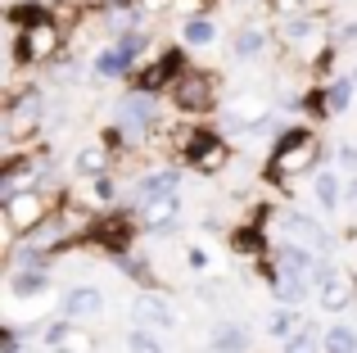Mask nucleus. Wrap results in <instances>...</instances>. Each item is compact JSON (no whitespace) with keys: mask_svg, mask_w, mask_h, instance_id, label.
<instances>
[{"mask_svg":"<svg viewBox=\"0 0 357 353\" xmlns=\"http://www.w3.org/2000/svg\"><path fill=\"white\" fill-rule=\"evenodd\" d=\"M140 63H149V36L145 32L105 45V50L91 59V77L96 82H131V73H136Z\"/></svg>","mask_w":357,"mask_h":353,"instance_id":"nucleus-1","label":"nucleus"},{"mask_svg":"<svg viewBox=\"0 0 357 353\" xmlns=\"http://www.w3.org/2000/svg\"><path fill=\"white\" fill-rule=\"evenodd\" d=\"M41 118H45V91L41 87H23L14 91V96L5 100V123H0V132H5L9 145L27 141V136L41 132Z\"/></svg>","mask_w":357,"mask_h":353,"instance_id":"nucleus-2","label":"nucleus"},{"mask_svg":"<svg viewBox=\"0 0 357 353\" xmlns=\"http://www.w3.org/2000/svg\"><path fill=\"white\" fill-rule=\"evenodd\" d=\"M176 159H181V168L190 172H222L231 159L227 141H222V132H213V127H190V132L181 136V150H176Z\"/></svg>","mask_w":357,"mask_h":353,"instance_id":"nucleus-3","label":"nucleus"},{"mask_svg":"<svg viewBox=\"0 0 357 353\" xmlns=\"http://www.w3.org/2000/svg\"><path fill=\"white\" fill-rule=\"evenodd\" d=\"M131 145H145L149 136L158 132V96H140V91H127L114 109V123Z\"/></svg>","mask_w":357,"mask_h":353,"instance_id":"nucleus-4","label":"nucleus"},{"mask_svg":"<svg viewBox=\"0 0 357 353\" xmlns=\"http://www.w3.org/2000/svg\"><path fill=\"white\" fill-rule=\"evenodd\" d=\"M218 82H222V77H213V73L190 68L172 91H167V100H172L181 114H208V109L218 105Z\"/></svg>","mask_w":357,"mask_h":353,"instance_id":"nucleus-5","label":"nucleus"},{"mask_svg":"<svg viewBox=\"0 0 357 353\" xmlns=\"http://www.w3.org/2000/svg\"><path fill=\"white\" fill-rule=\"evenodd\" d=\"M136 222H140V231H149V236H172V231L181 227V190L145 200L136 209Z\"/></svg>","mask_w":357,"mask_h":353,"instance_id":"nucleus-6","label":"nucleus"},{"mask_svg":"<svg viewBox=\"0 0 357 353\" xmlns=\"http://www.w3.org/2000/svg\"><path fill=\"white\" fill-rule=\"evenodd\" d=\"M131 317L145 331H172L176 326V308L167 303L163 290H140L136 299H131Z\"/></svg>","mask_w":357,"mask_h":353,"instance_id":"nucleus-7","label":"nucleus"},{"mask_svg":"<svg viewBox=\"0 0 357 353\" xmlns=\"http://www.w3.org/2000/svg\"><path fill=\"white\" fill-rule=\"evenodd\" d=\"M105 313V290L100 285H68L59 299V317L77 322V317H100Z\"/></svg>","mask_w":357,"mask_h":353,"instance_id":"nucleus-8","label":"nucleus"},{"mask_svg":"<svg viewBox=\"0 0 357 353\" xmlns=\"http://www.w3.org/2000/svg\"><path fill=\"white\" fill-rule=\"evenodd\" d=\"M181 190V168H154V172H140L136 186H131V209H140L145 200H158V195H172Z\"/></svg>","mask_w":357,"mask_h":353,"instance_id":"nucleus-9","label":"nucleus"},{"mask_svg":"<svg viewBox=\"0 0 357 353\" xmlns=\"http://www.w3.org/2000/svg\"><path fill=\"white\" fill-rule=\"evenodd\" d=\"M317 303H321V313H349L353 303H357V272H353V267L340 263L335 281L326 285L321 294H317Z\"/></svg>","mask_w":357,"mask_h":353,"instance_id":"nucleus-10","label":"nucleus"},{"mask_svg":"<svg viewBox=\"0 0 357 353\" xmlns=\"http://www.w3.org/2000/svg\"><path fill=\"white\" fill-rule=\"evenodd\" d=\"M271 263H276V272H280V276H307V272H312V263H317V254H312V245L285 240V245L271 254Z\"/></svg>","mask_w":357,"mask_h":353,"instance_id":"nucleus-11","label":"nucleus"},{"mask_svg":"<svg viewBox=\"0 0 357 353\" xmlns=\"http://www.w3.org/2000/svg\"><path fill=\"white\" fill-rule=\"evenodd\" d=\"M9 294H14L18 303H27V299H45L50 294V285H54V276L50 272H36V267H23V272H9Z\"/></svg>","mask_w":357,"mask_h":353,"instance_id":"nucleus-12","label":"nucleus"},{"mask_svg":"<svg viewBox=\"0 0 357 353\" xmlns=\"http://www.w3.org/2000/svg\"><path fill=\"white\" fill-rule=\"evenodd\" d=\"M208 349L213 353H249L253 349V331L240 326V322H218L208 336Z\"/></svg>","mask_w":357,"mask_h":353,"instance_id":"nucleus-13","label":"nucleus"},{"mask_svg":"<svg viewBox=\"0 0 357 353\" xmlns=\"http://www.w3.org/2000/svg\"><path fill=\"white\" fill-rule=\"evenodd\" d=\"M5 23L14 27V32H32V27H41V23H54V14H50L45 0H18V5L5 9Z\"/></svg>","mask_w":357,"mask_h":353,"instance_id":"nucleus-14","label":"nucleus"},{"mask_svg":"<svg viewBox=\"0 0 357 353\" xmlns=\"http://www.w3.org/2000/svg\"><path fill=\"white\" fill-rule=\"evenodd\" d=\"M231 249H236L240 258H271L267 254V227H253V222H244V227L231 231Z\"/></svg>","mask_w":357,"mask_h":353,"instance_id":"nucleus-15","label":"nucleus"},{"mask_svg":"<svg viewBox=\"0 0 357 353\" xmlns=\"http://www.w3.org/2000/svg\"><path fill=\"white\" fill-rule=\"evenodd\" d=\"M109 168H114V154H109L105 145H86V150H77V159H73V172L91 176V181L109 176Z\"/></svg>","mask_w":357,"mask_h":353,"instance_id":"nucleus-16","label":"nucleus"},{"mask_svg":"<svg viewBox=\"0 0 357 353\" xmlns=\"http://www.w3.org/2000/svg\"><path fill=\"white\" fill-rule=\"evenodd\" d=\"M114 267L127 281H136L140 290H163L158 285V276H154V267H149V258H140V254H122V258H114Z\"/></svg>","mask_w":357,"mask_h":353,"instance_id":"nucleus-17","label":"nucleus"},{"mask_svg":"<svg viewBox=\"0 0 357 353\" xmlns=\"http://www.w3.org/2000/svg\"><path fill=\"white\" fill-rule=\"evenodd\" d=\"M307 294H312L307 276H276V285H271V299H276L280 308H298Z\"/></svg>","mask_w":357,"mask_h":353,"instance_id":"nucleus-18","label":"nucleus"},{"mask_svg":"<svg viewBox=\"0 0 357 353\" xmlns=\"http://www.w3.org/2000/svg\"><path fill=\"white\" fill-rule=\"evenodd\" d=\"M317 32H326V18H321V14H298V18H285V27H280V36H285L289 45L312 41Z\"/></svg>","mask_w":357,"mask_h":353,"instance_id":"nucleus-19","label":"nucleus"},{"mask_svg":"<svg viewBox=\"0 0 357 353\" xmlns=\"http://www.w3.org/2000/svg\"><path fill=\"white\" fill-rule=\"evenodd\" d=\"M321 91H326V109H331V118H335V114H349L357 82L353 77H331V82H321Z\"/></svg>","mask_w":357,"mask_h":353,"instance_id":"nucleus-20","label":"nucleus"},{"mask_svg":"<svg viewBox=\"0 0 357 353\" xmlns=\"http://www.w3.org/2000/svg\"><path fill=\"white\" fill-rule=\"evenodd\" d=\"M181 45H218V18H181Z\"/></svg>","mask_w":357,"mask_h":353,"instance_id":"nucleus-21","label":"nucleus"},{"mask_svg":"<svg viewBox=\"0 0 357 353\" xmlns=\"http://www.w3.org/2000/svg\"><path fill=\"white\" fill-rule=\"evenodd\" d=\"M262 50H267V32L244 23L240 32H236V41H231V54H236V59H258Z\"/></svg>","mask_w":357,"mask_h":353,"instance_id":"nucleus-22","label":"nucleus"},{"mask_svg":"<svg viewBox=\"0 0 357 353\" xmlns=\"http://www.w3.org/2000/svg\"><path fill=\"white\" fill-rule=\"evenodd\" d=\"M321 326H317V322L312 317H303V326H298V336L294 340H285V345H280V349H285V353H326V345H321Z\"/></svg>","mask_w":357,"mask_h":353,"instance_id":"nucleus-23","label":"nucleus"},{"mask_svg":"<svg viewBox=\"0 0 357 353\" xmlns=\"http://www.w3.org/2000/svg\"><path fill=\"white\" fill-rule=\"evenodd\" d=\"M280 227H289V231H294V236H303V240H307V245H312V240H317V236H321V231H326V227H321V222H317V218H312V213H303V209H294V204H289V209H285V213H280Z\"/></svg>","mask_w":357,"mask_h":353,"instance_id":"nucleus-24","label":"nucleus"},{"mask_svg":"<svg viewBox=\"0 0 357 353\" xmlns=\"http://www.w3.org/2000/svg\"><path fill=\"white\" fill-rule=\"evenodd\" d=\"M312 195H317V204L321 209H335V204H344V186H340V176H335L331 168H321L312 176Z\"/></svg>","mask_w":357,"mask_h":353,"instance_id":"nucleus-25","label":"nucleus"},{"mask_svg":"<svg viewBox=\"0 0 357 353\" xmlns=\"http://www.w3.org/2000/svg\"><path fill=\"white\" fill-rule=\"evenodd\" d=\"M118 200H122V186H118L114 172L100 176V181H91V209H96V213H109Z\"/></svg>","mask_w":357,"mask_h":353,"instance_id":"nucleus-26","label":"nucleus"},{"mask_svg":"<svg viewBox=\"0 0 357 353\" xmlns=\"http://www.w3.org/2000/svg\"><path fill=\"white\" fill-rule=\"evenodd\" d=\"M298 326H303L298 308H276V313L267 317V331H271V340H280V345H285V340H294V336H298Z\"/></svg>","mask_w":357,"mask_h":353,"instance_id":"nucleus-27","label":"nucleus"},{"mask_svg":"<svg viewBox=\"0 0 357 353\" xmlns=\"http://www.w3.org/2000/svg\"><path fill=\"white\" fill-rule=\"evenodd\" d=\"M73 331H77V322H68V317H54V322H45L41 326V340H45V349H63L73 340Z\"/></svg>","mask_w":357,"mask_h":353,"instance_id":"nucleus-28","label":"nucleus"},{"mask_svg":"<svg viewBox=\"0 0 357 353\" xmlns=\"http://www.w3.org/2000/svg\"><path fill=\"white\" fill-rule=\"evenodd\" d=\"M77 77H82V59H77V54H63V59L50 63V82H54V87H73Z\"/></svg>","mask_w":357,"mask_h":353,"instance_id":"nucleus-29","label":"nucleus"},{"mask_svg":"<svg viewBox=\"0 0 357 353\" xmlns=\"http://www.w3.org/2000/svg\"><path fill=\"white\" fill-rule=\"evenodd\" d=\"M321 345H326V353H357V331L353 326H331Z\"/></svg>","mask_w":357,"mask_h":353,"instance_id":"nucleus-30","label":"nucleus"},{"mask_svg":"<svg viewBox=\"0 0 357 353\" xmlns=\"http://www.w3.org/2000/svg\"><path fill=\"white\" fill-rule=\"evenodd\" d=\"M127 349L131 353H163V340H158L154 331H145V326H131L127 331Z\"/></svg>","mask_w":357,"mask_h":353,"instance_id":"nucleus-31","label":"nucleus"},{"mask_svg":"<svg viewBox=\"0 0 357 353\" xmlns=\"http://www.w3.org/2000/svg\"><path fill=\"white\" fill-rule=\"evenodd\" d=\"M82 9H100V14H122V9H140V0H77Z\"/></svg>","mask_w":357,"mask_h":353,"instance_id":"nucleus-32","label":"nucleus"},{"mask_svg":"<svg viewBox=\"0 0 357 353\" xmlns=\"http://www.w3.org/2000/svg\"><path fill=\"white\" fill-rule=\"evenodd\" d=\"M63 349H73V353H96V349H100V340L91 336V331H73V340H68Z\"/></svg>","mask_w":357,"mask_h":353,"instance_id":"nucleus-33","label":"nucleus"},{"mask_svg":"<svg viewBox=\"0 0 357 353\" xmlns=\"http://www.w3.org/2000/svg\"><path fill=\"white\" fill-rule=\"evenodd\" d=\"M271 5V14H280V18H298L303 14V0H267Z\"/></svg>","mask_w":357,"mask_h":353,"instance_id":"nucleus-34","label":"nucleus"},{"mask_svg":"<svg viewBox=\"0 0 357 353\" xmlns=\"http://www.w3.org/2000/svg\"><path fill=\"white\" fill-rule=\"evenodd\" d=\"M185 267H190V272H208V254H204L199 245H190L185 249Z\"/></svg>","mask_w":357,"mask_h":353,"instance_id":"nucleus-35","label":"nucleus"},{"mask_svg":"<svg viewBox=\"0 0 357 353\" xmlns=\"http://www.w3.org/2000/svg\"><path fill=\"white\" fill-rule=\"evenodd\" d=\"M335 159H340V168H349V172L357 176V145H353V141H344V145H340V154H335Z\"/></svg>","mask_w":357,"mask_h":353,"instance_id":"nucleus-36","label":"nucleus"},{"mask_svg":"<svg viewBox=\"0 0 357 353\" xmlns=\"http://www.w3.org/2000/svg\"><path fill=\"white\" fill-rule=\"evenodd\" d=\"M344 41H357V18H353V23H344L340 32H335V45H344Z\"/></svg>","mask_w":357,"mask_h":353,"instance_id":"nucleus-37","label":"nucleus"},{"mask_svg":"<svg viewBox=\"0 0 357 353\" xmlns=\"http://www.w3.org/2000/svg\"><path fill=\"white\" fill-rule=\"evenodd\" d=\"M344 204H349V209H357V176H353L349 186H344Z\"/></svg>","mask_w":357,"mask_h":353,"instance_id":"nucleus-38","label":"nucleus"},{"mask_svg":"<svg viewBox=\"0 0 357 353\" xmlns=\"http://www.w3.org/2000/svg\"><path fill=\"white\" fill-rule=\"evenodd\" d=\"M199 227H204V231H208V236H218V231H222V222H218V218H213V213H208V218H204V222H199Z\"/></svg>","mask_w":357,"mask_h":353,"instance_id":"nucleus-39","label":"nucleus"},{"mask_svg":"<svg viewBox=\"0 0 357 353\" xmlns=\"http://www.w3.org/2000/svg\"><path fill=\"white\" fill-rule=\"evenodd\" d=\"M50 353H73V349H50Z\"/></svg>","mask_w":357,"mask_h":353,"instance_id":"nucleus-40","label":"nucleus"},{"mask_svg":"<svg viewBox=\"0 0 357 353\" xmlns=\"http://www.w3.org/2000/svg\"><path fill=\"white\" fill-rule=\"evenodd\" d=\"M353 82H357V63H353Z\"/></svg>","mask_w":357,"mask_h":353,"instance_id":"nucleus-41","label":"nucleus"}]
</instances>
